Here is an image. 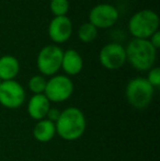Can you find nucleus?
Wrapping results in <instances>:
<instances>
[{
	"instance_id": "nucleus-1",
	"label": "nucleus",
	"mask_w": 160,
	"mask_h": 161,
	"mask_svg": "<svg viewBox=\"0 0 160 161\" xmlns=\"http://www.w3.org/2000/svg\"><path fill=\"white\" fill-rule=\"evenodd\" d=\"M87 126L86 116L78 108H67L55 122L56 134L64 140L73 142L83 135Z\"/></svg>"
},
{
	"instance_id": "nucleus-2",
	"label": "nucleus",
	"mask_w": 160,
	"mask_h": 161,
	"mask_svg": "<svg viewBox=\"0 0 160 161\" xmlns=\"http://www.w3.org/2000/svg\"><path fill=\"white\" fill-rule=\"evenodd\" d=\"M126 52V60L139 71L152 69L156 62L157 49L152 45L149 40L134 38L128 43Z\"/></svg>"
},
{
	"instance_id": "nucleus-3",
	"label": "nucleus",
	"mask_w": 160,
	"mask_h": 161,
	"mask_svg": "<svg viewBox=\"0 0 160 161\" xmlns=\"http://www.w3.org/2000/svg\"><path fill=\"white\" fill-rule=\"evenodd\" d=\"M159 29V17L152 10H141L128 22V30L134 38L148 40Z\"/></svg>"
},
{
	"instance_id": "nucleus-4",
	"label": "nucleus",
	"mask_w": 160,
	"mask_h": 161,
	"mask_svg": "<svg viewBox=\"0 0 160 161\" xmlns=\"http://www.w3.org/2000/svg\"><path fill=\"white\" fill-rule=\"evenodd\" d=\"M155 88L143 77H136L130 80L126 86L125 94L128 103L135 108L143 110L150 104L154 97Z\"/></svg>"
},
{
	"instance_id": "nucleus-5",
	"label": "nucleus",
	"mask_w": 160,
	"mask_h": 161,
	"mask_svg": "<svg viewBox=\"0 0 160 161\" xmlns=\"http://www.w3.org/2000/svg\"><path fill=\"white\" fill-rule=\"evenodd\" d=\"M64 51L57 45H46L37 55V68L44 76H54L62 67Z\"/></svg>"
},
{
	"instance_id": "nucleus-6",
	"label": "nucleus",
	"mask_w": 160,
	"mask_h": 161,
	"mask_svg": "<svg viewBox=\"0 0 160 161\" xmlns=\"http://www.w3.org/2000/svg\"><path fill=\"white\" fill-rule=\"evenodd\" d=\"M73 92L74 83L71 79L64 75H57L47 80L44 96L48 99L49 102L60 103L68 100Z\"/></svg>"
},
{
	"instance_id": "nucleus-7",
	"label": "nucleus",
	"mask_w": 160,
	"mask_h": 161,
	"mask_svg": "<svg viewBox=\"0 0 160 161\" xmlns=\"http://www.w3.org/2000/svg\"><path fill=\"white\" fill-rule=\"evenodd\" d=\"M25 91L15 80L2 81L0 85V104L7 108H18L24 103Z\"/></svg>"
},
{
	"instance_id": "nucleus-8",
	"label": "nucleus",
	"mask_w": 160,
	"mask_h": 161,
	"mask_svg": "<svg viewBox=\"0 0 160 161\" xmlns=\"http://www.w3.org/2000/svg\"><path fill=\"white\" fill-rule=\"evenodd\" d=\"M89 20L97 29L111 28L118 22L119 11L113 4L99 3L90 10Z\"/></svg>"
},
{
	"instance_id": "nucleus-9",
	"label": "nucleus",
	"mask_w": 160,
	"mask_h": 161,
	"mask_svg": "<svg viewBox=\"0 0 160 161\" xmlns=\"http://www.w3.org/2000/svg\"><path fill=\"white\" fill-rule=\"evenodd\" d=\"M99 60L103 67L109 70L120 69L126 62L125 48L120 43H109L101 48Z\"/></svg>"
},
{
	"instance_id": "nucleus-10",
	"label": "nucleus",
	"mask_w": 160,
	"mask_h": 161,
	"mask_svg": "<svg viewBox=\"0 0 160 161\" xmlns=\"http://www.w3.org/2000/svg\"><path fill=\"white\" fill-rule=\"evenodd\" d=\"M73 34V23L68 17H54L48 25V35L55 43H64Z\"/></svg>"
},
{
	"instance_id": "nucleus-11",
	"label": "nucleus",
	"mask_w": 160,
	"mask_h": 161,
	"mask_svg": "<svg viewBox=\"0 0 160 161\" xmlns=\"http://www.w3.org/2000/svg\"><path fill=\"white\" fill-rule=\"evenodd\" d=\"M51 108V102L43 94H34L28 104V113L35 121L46 119V115Z\"/></svg>"
},
{
	"instance_id": "nucleus-12",
	"label": "nucleus",
	"mask_w": 160,
	"mask_h": 161,
	"mask_svg": "<svg viewBox=\"0 0 160 161\" xmlns=\"http://www.w3.org/2000/svg\"><path fill=\"white\" fill-rule=\"evenodd\" d=\"M83 60L82 57L75 49H67L64 52L62 60V69L68 76H76L82 70Z\"/></svg>"
},
{
	"instance_id": "nucleus-13",
	"label": "nucleus",
	"mask_w": 160,
	"mask_h": 161,
	"mask_svg": "<svg viewBox=\"0 0 160 161\" xmlns=\"http://www.w3.org/2000/svg\"><path fill=\"white\" fill-rule=\"evenodd\" d=\"M20 71V63L14 56L4 55L0 57V79L2 81L14 80Z\"/></svg>"
},
{
	"instance_id": "nucleus-14",
	"label": "nucleus",
	"mask_w": 160,
	"mask_h": 161,
	"mask_svg": "<svg viewBox=\"0 0 160 161\" xmlns=\"http://www.w3.org/2000/svg\"><path fill=\"white\" fill-rule=\"evenodd\" d=\"M56 135L55 123L44 119L39 121L33 129V136L40 142H48L54 138Z\"/></svg>"
},
{
	"instance_id": "nucleus-15",
	"label": "nucleus",
	"mask_w": 160,
	"mask_h": 161,
	"mask_svg": "<svg viewBox=\"0 0 160 161\" xmlns=\"http://www.w3.org/2000/svg\"><path fill=\"white\" fill-rule=\"evenodd\" d=\"M98 35V29L90 22H86L78 30V38L83 43H90L96 40Z\"/></svg>"
},
{
	"instance_id": "nucleus-16",
	"label": "nucleus",
	"mask_w": 160,
	"mask_h": 161,
	"mask_svg": "<svg viewBox=\"0 0 160 161\" xmlns=\"http://www.w3.org/2000/svg\"><path fill=\"white\" fill-rule=\"evenodd\" d=\"M51 11L55 17H64L69 10L68 0H51Z\"/></svg>"
},
{
	"instance_id": "nucleus-17",
	"label": "nucleus",
	"mask_w": 160,
	"mask_h": 161,
	"mask_svg": "<svg viewBox=\"0 0 160 161\" xmlns=\"http://www.w3.org/2000/svg\"><path fill=\"white\" fill-rule=\"evenodd\" d=\"M47 80L43 76L36 75L29 80V88L34 94H43L45 91Z\"/></svg>"
},
{
	"instance_id": "nucleus-18",
	"label": "nucleus",
	"mask_w": 160,
	"mask_h": 161,
	"mask_svg": "<svg viewBox=\"0 0 160 161\" xmlns=\"http://www.w3.org/2000/svg\"><path fill=\"white\" fill-rule=\"evenodd\" d=\"M146 79L154 88H158L160 86V68L155 67L148 70V76Z\"/></svg>"
},
{
	"instance_id": "nucleus-19",
	"label": "nucleus",
	"mask_w": 160,
	"mask_h": 161,
	"mask_svg": "<svg viewBox=\"0 0 160 161\" xmlns=\"http://www.w3.org/2000/svg\"><path fill=\"white\" fill-rule=\"evenodd\" d=\"M59 115H60V111H58L57 108H49V111H48V113H47L46 117H47V119H48V121L55 123V122L58 119V117H59Z\"/></svg>"
},
{
	"instance_id": "nucleus-20",
	"label": "nucleus",
	"mask_w": 160,
	"mask_h": 161,
	"mask_svg": "<svg viewBox=\"0 0 160 161\" xmlns=\"http://www.w3.org/2000/svg\"><path fill=\"white\" fill-rule=\"evenodd\" d=\"M150 40H149V42L152 43V45L155 47L156 49H158L159 47H160V32H159V30L157 31V32H155L154 34H152V36H150Z\"/></svg>"
},
{
	"instance_id": "nucleus-21",
	"label": "nucleus",
	"mask_w": 160,
	"mask_h": 161,
	"mask_svg": "<svg viewBox=\"0 0 160 161\" xmlns=\"http://www.w3.org/2000/svg\"><path fill=\"white\" fill-rule=\"evenodd\" d=\"M1 82H2V80H1V79H0V85H1Z\"/></svg>"
}]
</instances>
